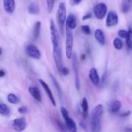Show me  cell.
<instances>
[{
  "mask_svg": "<svg viewBox=\"0 0 132 132\" xmlns=\"http://www.w3.org/2000/svg\"><path fill=\"white\" fill-rule=\"evenodd\" d=\"M103 106L98 104L93 108L91 117V126L92 131L98 132L101 130V118L103 113Z\"/></svg>",
  "mask_w": 132,
  "mask_h": 132,
  "instance_id": "cell-1",
  "label": "cell"
},
{
  "mask_svg": "<svg viewBox=\"0 0 132 132\" xmlns=\"http://www.w3.org/2000/svg\"><path fill=\"white\" fill-rule=\"evenodd\" d=\"M53 56L55 62L56 66L59 72H60L61 69L63 67V63H62V50L60 47V43H53Z\"/></svg>",
  "mask_w": 132,
  "mask_h": 132,
  "instance_id": "cell-2",
  "label": "cell"
},
{
  "mask_svg": "<svg viewBox=\"0 0 132 132\" xmlns=\"http://www.w3.org/2000/svg\"><path fill=\"white\" fill-rule=\"evenodd\" d=\"M66 41L65 48L66 55L68 59H71L72 55V45H73V36L71 29L66 26Z\"/></svg>",
  "mask_w": 132,
  "mask_h": 132,
  "instance_id": "cell-3",
  "label": "cell"
},
{
  "mask_svg": "<svg viewBox=\"0 0 132 132\" xmlns=\"http://www.w3.org/2000/svg\"><path fill=\"white\" fill-rule=\"evenodd\" d=\"M58 21L59 23L60 30L62 32H63V27L66 21V8L65 3L63 2L60 3L59 4L58 9Z\"/></svg>",
  "mask_w": 132,
  "mask_h": 132,
  "instance_id": "cell-4",
  "label": "cell"
},
{
  "mask_svg": "<svg viewBox=\"0 0 132 132\" xmlns=\"http://www.w3.org/2000/svg\"><path fill=\"white\" fill-rule=\"evenodd\" d=\"M72 67L74 69V73H75V86L77 90H79L80 88V77H79V71H78V65L77 58L75 53H72Z\"/></svg>",
  "mask_w": 132,
  "mask_h": 132,
  "instance_id": "cell-5",
  "label": "cell"
},
{
  "mask_svg": "<svg viewBox=\"0 0 132 132\" xmlns=\"http://www.w3.org/2000/svg\"><path fill=\"white\" fill-rule=\"evenodd\" d=\"M93 12L97 19H102L107 13V6L102 3L97 4L93 9Z\"/></svg>",
  "mask_w": 132,
  "mask_h": 132,
  "instance_id": "cell-6",
  "label": "cell"
},
{
  "mask_svg": "<svg viewBox=\"0 0 132 132\" xmlns=\"http://www.w3.org/2000/svg\"><path fill=\"white\" fill-rule=\"evenodd\" d=\"M25 52L30 57L33 59H39L41 57V53L36 46L33 45H29L27 46L25 48Z\"/></svg>",
  "mask_w": 132,
  "mask_h": 132,
  "instance_id": "cell-7",
  "label": "cell"
},
{
  "mask_svg": "<svg viewBox=\"0 0 132 132\" xmlns=\"http://www.w3.org/2000/svg\"><path fill=\"white\" fill-rule=\"evenodd\" d=\"M27 126L26 119L24 117H20L12 121V126L16 131H21L25 130Z\"/></svg>",
  "mask_w": 132,
  "mask_h": 132,
  "instance_id": "cell-8",
  "label": "cell"
},
{
  "mask_svg": "<svg viewBox=\"0 0 132 132\" xmlns=\"http://www.w3.org/2000/svg\"><path fill=\"white\" fill-rule=\"evenodd\" d=\"M119 21V18L116 13L114 11L109 12L106 18V26L108 27H113L116 25Z\"/></svg>",
  "mask_w": 132,
  "mask_h": 132,
  "instance_id": "cell-9",
  "label": "cell"
},
{
  "mask_svg": "<svg viewBox=\"0 0 132 132\" xmlns=\"http://www.w3.org/2000/svg\"><path fill=\"white\" fill-rule=\"evenodd\" d=\"M50 36H51L52 43H60V37L58 35V32L57 31L56 26L54 24V21L53 20L50 21Z\"/></svg>",
  "mask_w": 132,
  "mask_h": 132,
  "instance_id": "cell-10",
  "label": "cell"
},
{
  "mask_svg": "<svg viewBox=\"0 0 132 132\" xmlns=\"http://www.w3.org/2000/svg\"><path fill=\"white\" fill-rule=\"evenodd\" d=\"M39 82H40V83L41 84V86H42L43 88L44 89V90L45 91V92H46L47 94V96L49 97V99H50V102L52 103L53 105L54 106H56V104L55 99H54V96H53V93H52L50 89L49 88V86H48L47 84L45 81H43L42 79H39Z\"/></svg>",
  "mask_w": 132,
  "mask_h": 132,
  "instance_id": "cell-11",
  "label": "cell"
},
{
  "mask_svg": "<svg viewBox=\"0 0 132 132\" xmlns=\"http://www.w3.org/2000/svg\"><path fill=\"white\" fill-rule=\"evenodd\" d=\"M89 79L94 86H97L100 83V77L97 69L92 68L89 71Z\"/></svg>",
  "mask_w": 132,
  "mask_h": 132,
  "instance_id": "cell-12",
  "label": "cell"
},
{
  "mask_svg": "<svg viewBox=\"0 0 132 132\" xmlns=\"http://www.w3.org/2000/svg\"><path fill=\"white\" fill-rule=\"evenodd\" d=\"M3 6L5 11L12 13L15 9V1L14 0H3Z\"/></svg>",
  "mask_w": 132,
  "mask_h": 132,
  "instance_id": "cell-13",
  "label": "cell"
},
{
  "mask_svg": "<svg viewBox=\"0 0 132 132\" xmlns=\"http://www.w3.org/2000/svg\"><path fill=\"white\" fill-rule=\"evenodd\" d=\"M77 24L76 17L72 14H69L66 19V26L68 27L70 29H75Z\"/></svg>",
  "mask_w": 132,
  "mask_h": 132,
  "instance_id": "cell-14",
  "label": "cell"
},
{
  "mask_svg": "<svg viewBox=\"0 0 132 132\" xmlns=\"http://www.w3.org/2000/svg\"><path fill=\"white\" fill-rule=\"evenodd\" d=\"M94 37L96 40L101 45H104L106 43V37L104 32L100 29H97L94 31Z\"/></svg>",
  "mask_w": 132,
  "mask_h": 132,
  "instance_id": "cell-15",
  "label": "cell"
},
{
  "mask_svg": "<svg viewBox=\"0 0 132 132\" xmlns=\"http://www.w3.org/2000/svg\"><path fill=\"white\" fill-rule=\"evenodd\" d=\"M28 92L30 94H31L33 98H34L36 101L38 102H41L42 99H41V94H40V90L36 86H31L28 88Z\"/></svg>",
  "mask_w": 132,
  "mask_h": 132,
  "instance_id": "cell-16",
  "label": "cell"
},
{
  "mask_svg": "<svg viewBox=\"0 0 132 132\" xmlns=\"http://www.w3.org/2000/svg\"><path fill=\"white\" fill-rule=\"evenodd\" d=\"M122 104L121 102L120 101H114L113 103H111V104L109 105V111L110 113H117L120 109L121 108Z\"/></svg>",
  "mask_w": 132,
  "mask_h": 132,
  "instance_id": "cell-17",
  "label": "cell"
},
{
  "mask_svg": "<svg viewBox=\"0 0 132 132\" xmlns=\"http://www.w3.org/2000/svg\"><path fill=\"white\" fill-rule=\"evenodd\" d=\"M65 122L66 124V127H67V130L70 131L75 132L76 131V125L75 121L70 118L69 117H67L65 119Z\"/></svg>",
  "mask_w": 132,
  "mask_h": 132,
  "instance_id": "cell-18",
  "label": "cell"
},
{
  "mask_svg": "<svg viewBox=\"0 0 132 132\" xmlns=\"http://www.w3.org/2000/svg\"><path fill=\"white\" fill-rule=\"evenodd\" d=\"M81 107L82 109V116L84 119H85L88 116L89 105H88L87 100L85 97L83 98L82 101Z\"/></svg>",
  "mask_w": 132,
  "mask_h": 132,
  "instance_id": "cell-19",
  "label": "cell"
},
{
  "mask_svg": "<svg viewBox=\"0 0 132 132\" xmlns=\"http://www.w3.org/2000/svg\"><path fill=\"white\" fill-rule=\"evenodd\" d=\"M41 23L40 21H37L34 24V27L33 29V37L34 39H36L39 37L41 30Z\"/></svg>",
  "mask_w": 132,
  "mask_h": 132,
  "instance_id": "cell-20",
  "label": "cell"
},
{
  "mask_svg": "<svg viewBox=\"0 0 132 132\" xmlns=\"http://www.w3.org/2000/svg\"><path fill=\"white\" fill-rule=\"evenodd\" d=\"M50 79H51L52 81H53V84H54V86H55L57 92H58V95H59V97H60V99H62V89H61V87H60V86L59 83H58V82L57 81V80L55 79V77H54L53 75L50 74Z\"/></svg>",
  "mask_w": 132,
  "mask_h": 132,
  "instance_id": "cell-21",
  "label": "cell"
},
{
  "mask_svg": "<svg viewBox=\"0 0 132 132\" xmlns=\"http://www.w3.org/2000/svg\"><path fill=\"white\" fill-rule=\"evenodd\" d=\"M28 12L29 14L34 15V14H38L40 12V9H39L38 6L36 3H32L28 6Z\"/></svg>",
  "mask_w": 132,
  "mask_h": 132,
  "instance_id": "cell-22",
  "label": "cell"
},
{
  "mask_svg": "<svg viewBox=\"0 0 132 132\" xmlns=\"http://www.w3.org/2000/svg\"><path fill=\"white\" fill-rule=\"evenodd\" d=\"M127 47L129 50H132V27H129L126 37Z\"/></svg>",
  "mask_w": 132,
  "mask_h": 132,
  "instance_id": "cell-23",
  "label": "cell"
},
{
  "mask_svg": "<svg viewBox=\"0 0 132 132\" xmlns=\"http://www.w3.org/2000/svg\"><path fill=\"white\" fill-rule=\"evenodd\" d=\"M0 113L4 116H9L10 110L7 106L5 104H0Z\"/></svg>",
  "mask_w": 132,
  "mask_h": 132,
  "instance_id": "cell-24",
  "label": "cell"
},
{
  "mask_svg": "<svg viewBox=\"0 0 132 132\" xmlns=\"http://www.w3.org/2000/svg\"><path fill=\"white\" fill-rule=\"evenodd\" d=\"M113 46L116 50H121L123 47L122 41L119 38H115L113 41Z\"/></svg>",
  "mask_w": 132,
  "mask_h": 132,
  "instance_id": "cell-25",
  "label": "cell"
},
{
  "mask_svg": "<svg viewBox=\"0 0 132 132\" xmlns=\"http://www.w3.org/2000/svg\"><path fill=\"white\" fill-rule=\"evenodd\" d=\"M7 99L8 101H9V103H12V104H17V103H19V101L18 97L13 94H9V95H8L7 97Z\"/></svg>",
  "mask_w": 132,
  "mask_h": 132,
  "instance_id": "cell-26",
  "label": "cell"
},
{
  "mask_svg": "<svg viewBox=\"0 0 132 132\" xmlns=\"http://www.w3.org/2000/svg\"><path fill=\"white\" fill-rule=\"evenodd\" d=\"M122 11L124 13H127L130 10V5H129V1L127 0V1H124L122 3Z\"/></svg>",
  "mask_w": 132,
  "mask_h": 132,
  "instance_id": "cell-27",
  "label": "cell"
},
{
  "mask_svg": "<svg viewBox=\"0 0 132 132\" xmlns=\"http://www.w3.org/2000/svg\"><path fill=\"white\" fill-rule=\"evenodd\" d=\"M54 1L55 0H47V11L49 13H50L53 10Z\"/></svg>",
  "mask_w": 132,
  "mask_h": 132,
  "instance_id": "cell-28",
  "label": "cell"
},
{
  "mask_svg": "<svg viewBox=\"0 0 132 132\" xmlns=\"http://www.w3.org/2000/svg\"><path fill=\"white\" fill-rule=\"evenodd\" d=\"M81 30L83 33L86 35H89L91 33V30L89 25H82L81 27Z\"/></svg>",
  "mask_w": 132,
  "mask_h": 132,
  "instance_id": "cell-29",
  "label": "cell"
},
{
  "mask_svg": "<svg viewBox=\"0 0 132 132\" xmlns=\"http://www.w3.org/2000/svg\"><path fill=\"white\" fill-rule=\"evenodd\" d=\"M60 111H61V113H62V116H63V119H66L67 117H69V113H68V112H67V110H66V108H65L64 107H62V108H60Z\"/></svg>",
  "mask_w": 132,
  "mask_h": 132,
  "instance_id": "cell-30",
  "label": "cell"
},
{
  "mask_svg": "<svg viewBox=\"0 0 132 132\" xmlns=\"http://www.w3.org/2000/svg\"><path fill=\"white\" fill-rule=\"evenodd\" d=\"M119 35L122 38H126L127 35H128V32L124 30H120L119 32Z\"/></svg>",
  "mask_w": 132,
  "mask_h": 132,
  "instance_id": "cell-31",
  "label": "cell"
},
{
  "mask_svg": "<svg viewBox=\"0 0 132 132\" xmlns=\"http://www.w3.org/2000/svg\"><path fill=\"white\" fill-rule=\"evenodd\" d=\"M60 72L62 75H63V76H67V75L69 74V69L67 68L63 67Z\"/></svg>",
  "mask_w": 132,
  "mask_h": 132,
  "instance_id": "cell-32",
  "label": "cell"
},
{
  "mask_svg": "<svg viewBox=\"0 0 132 132\" xmlns=\"http://www.w3.org/2000/svg\"><path fill=\"white\" fill-rule=\"evenodd\" d=\"M56 125H57V126H58V127L62 131H66V130H67L65 129L66 126H65L62 123V122H60L59 121H56Z\"/></svg>",
  "mask_w": 132,
  "mask_h": 132,
  "instance_id": "cell-33",
  "label": "cell"
},
{
  "mask_svg": "<svg viewBox=\"0 0 132 132\" xmlns=\"http://www.w3.org/2000/svg\"><path fill=\"white\" fill-rule=\"evenodd\" d=\"M28 112V109L26 106H21L20 108H18V112L21 114H24Z\"/></svg>",
  "mask_w": 132,
  "mask_h": 132,
  "instance_id": "cell-34",
  "label": "cell"
},
{
  "mask_svg": "<svg viewBox=\"0 0 132 132\" xmlns=\"http://www.w3.org/2000/svg\"><path fill=\"white\" fill-rule=\"evenodd\" d=\"M91 18H92V14L91 12H88L83 16L82 19L84 21H85V20H87V19H91Z\"/></svg>",
  "mask_w": 132,
  "mask_h": 132,
  "instance_id": "cell-35",
  "label": "cell"
},
{
  "mask_svg": "<svg viewBox=\"0 0 132 132\" xmlns=\"http://www.w3.org/2000/svg\"><path fill=\"white\" fill-rule=\"evenodd\" d=\"M107 76H108V74H107V72H106L104 73L103 76H102V85H103V84H104L105 82H106V81H107Z\"/></svg>",
  "mask_w": 132,
  "mask_h": 132,
  "instance_id": "cell-36",
  "label": "cell"
},
{
  "mask_svg": "<svg viewBox=\"0 0 132 132\" xmlns=\"http://www.w3.org/2000/svg\"><path fill=\"white\" fill-rule=\"evenodd\" d=\"M82 0H70V3L72 5H77L81 3Z\"/></svg>",
  "mask_w": 132,
  "mask_h": 132,
  "instance_id": "cell-37",
  "label": "cell"
},
{
  "mask_svg": "<svg viewBox=\"0 0 132 132\" xmlns=\"http://www.w3.org/2000/svg\"><path fill=\"white\" fill-rule=\"evenodd\" d=\"M130 114H131L130 111H127V112H124V113H122V114H120V116L122 117H126L130 116Z\"/></svg>",
  "mask_w": 132,
  "mask_h": 132,
  "instance_id": "cell-38",
  "label": "cell"
},
{
  "mask_svg": "<svg viewBox=\"0 0 132 132\" xmlns=\"http://www.w3.org/2000/svg\"><path fill=\"white\" fill-rule=\"evenodd\" d=\"M5 75V72H4L3 70H0V77H4Z\"/></svg>",
  "mask_w": 132,
  "mask_h": 132,
  "instance_id": "cell-39",
  "label": "cell"
},
{
  "mask_svg": "<svg viewBox=\"0 0 132 132\" xmlns=\"http://www.w3.org/2000/svg\"><path fill=\"white\" fill-rule=\"evenodd\" d=\"M80 126L82 128H84V130H85V125L84 122H80Z\"/></svg>",
  "mask_w": 132,
  "mask_h": 132,
  "instance_id": "cell-40",
  "label": "cell"
},
{
  "mask_svg": "<svg viewBox=\"0 0 132 132\" xmlns=\"http://www.w3.org/2000/svg\"><path fill=\"white\" fill-rule=\"evenodd\" d=\"M81 57L82 60H84V59H85V54H82V55H81V57Z\"/></svg>",
  "mask_w": 132,
  "mask_h": 132,
  "instance_id": "cell-41",
  "label": "cell"
},
{
  "mask_svg": "<svg viewBox=\"0 0 132 132\" xmlns=\"http://www.w3.org/2000/svg\"><path fill=\"white\" fill-rule=\"evenodd\" d=\"M126 131H132V129H126Z\"/></svg>",
  "mask_w": 132,
  "mask_h": 132,
  "instance_id": "cell-42",
  "label": "cell"
},
{
  "mask_svg": "<svg viewBox=\"0 0 132 132\" xmlns=\"http://www.w3.org/2000/svg\"><path fill=\"white\" fill-rule=\"evenodd\" d=\"M1 54H2V49L0 47V55H1Z\"/></svg>",
  "mask_w": 132,
  "mask_h": 132,
  "instance_id": "cell-43",
  "label": "cell"
},
{
  "mask_svg": "<svg viewBox=\"0 0 132 132\" xmlns=\"http://www.w3.org/2000/svg\"><path fill=\"white\" fill-rule=\"evenodd\" d=\"M128 1H129V2H130V1H131V0H128Z\"/></svg>",
  "mask_w": 132,
  "mask_h": 132,
  "instance_id": "cell-44",
  "label": "cell"
}]
</instances>
